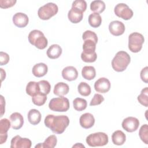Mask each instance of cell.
I'll use <instances>...</instances> for the list:
<instances>
[{
    "mask_svg": "<svg viewBox=\"0 0 148 148\" xmlns=\"http://www.w3.org/2000/svg\"><path fill=\"white\" fill-rule=\"evenodd\" d=\"M46 127L56 134H61L64 132L66 128L69 124V119L65 115L54 116L48 114L44 120Z\"/></svg>",
    "mask_w": 148,
    "mask_h": 148,
    "instance_id": "1",
    "label": "cell"
},
{
    "mask_svg": "<svg viewBox=\"0 0 148 148\" xmlns=\"http://www.w3.org/2000/svg\"><path fill=\"white\" fill-rule=\"evenodd\" d=\"M131 61L130 55L124 51L117 52L112 61L113 69L118 72H123L126 69Z\"/></svg>",
    "mask_w": 148,
    "mask_h": 148,
    "instance_id": "2",
    "label": "cell"
},
{
    "mask_svg": "<svg viewBox=\"0 0 148 148\" xmlns=\"http://www.w3.org/2000/svg\"><path fill=\"white\" fill-rule=\"evenodd\" d=\"M29 42L35 46L38 49L43 50L48 45V40L45 36L43 33L37 29L31 31L28 36Z\"/></svg>",
    "mask_w": 148,
    "mask_h": 148,
    "instance_id": "3",
    "label": "cell"
},
{
    "mask_svg": "<svg viewBox=\"0 0 148 148\" xmlns=\"http://www.w3.org/2000/svg\"><path fill=\"white\" fill-rule=\"evenodd\" d=\"M86 143L91 147L103 146L108 144L109 139L106 134L102 132L90 134L86 138Z\"/></svg>",
    "mask_w": 148,
    "mask_h": 148,
    "instance_id": "4",
    "label": "cell"
},
{
    "mask_svg": "<svg viewBox=\"0 0 148 148\" xmlns=\"http://www.w3.org/2000/svg\"><path fill=\"white\" fill-rule=\"evenodd\" d=\"M69 106L70 104L68 99L64 97L53 98L49 103V109L54 112H66L69 109Z\"/></svg>",
    "mask_w": 148,
    "mask_h": 148,
    "instance_id": "5",
    "label": "cell"
},
{
    "mask_svg": "<svg viewBox=\"0 0 148 148\" xmlns=\"http://www.w3.org/2000/svg\"><path fill=\"white\" fill-rule=\"evenodd\" d=\"M145 42L143 36L139 32H133L128 36V49L132 53H138L142 48Z\"/></svg>",
    "mask_w": 148,
    "mask_h": 148,
    "instance_id": "6",
    "label": "cell"
},
{
    "mask_svg": "<svg viewBox=\"0 0 148 148\" xmlns=\"http://www.w3.org/2000/svg\"><path fill=\"white\" fill-rule=\"evenodd\" d=\"M58 11L57 5L54 3L49 2L39 8L38 11L39 17L43 20L50 19L55 16Z\"/></svg>",
    "mask_w": 148,
    "mask_h": 148,
    "instance_id": "7",
    "label": "cell"
},
{
    "mask_svg": "<svg viewBox=\"0 0 148 148\" xmlns=\"http://www.w3.org/2000/svg\"><path fill=\"white\" fill-rule=\"evenodd\" d=\"M114 12L117 16L125 20L131 19L134 15L133 11L127 4L123 3L116 5L114 9Z\"/></svg>",
    "mask_w": 148,
    "mask_h": 148,
    "instance_id": "8",
    "label": "cell"
},
{
    "mask_svg": "<svg viewBox=\"0 0 148 148\" xmlns=\"http://www.w3.org/2000/svg\"><path fill=\"white\" fill-rule=\"evenodd\" d=\"M10 143L11 148H30L32 145L30 139L27 138H21L20 135L13 137Z\"/></svg>",
    "mask_w": 148,
    "mask_h": 148,
    "instance_id": "9",
    "label": "cell"
},
{
    "mask_svg": "<svg viewBox=\"0 0 148 148\" xmlns=\"http://www.w3.org/2000/svg\"><path fill=\"white\" fill-rule=\"evenodd\" d=\"M121 125L123 128L126 131L128 132H132L138 128L139 121L136 117H128L123 120Z\"/></svg>",
    "mask_w": 148,
    "mask_h": 148,
    "instance_id": "10",
    "label": "cell"
},
{
    "mask_svg": "<svg viewBox=\"0 0 148 148\" xmlns=\"http://www.w3.org/2000/svg\"><path fill=\"white\" fill-rule=\"evenodd\" d=\"M110 88V82L106 77L98 79L94 83V89L98 92L106 93Z\"/></svg>",
    "mask_w": 148,
    "mask_h": 148,
    "instance_id": "11",
    "label": "cell"
},
{
    "mask_svg": "<svg viewBox=\"0 0 148 148\" xmlns=\"http://www.w3.org/2000/svg\"><path fill=\"white\" fill-rule=\"evenodd\" d=\"M11 126L10 121L8 119H2L0 121V144L4 143L8 138V131Z\"/></svg>",
    "mask_w": 148,
    "mask_h": 148,
    "instance_id": "12",
    "label": "cell"
},
{
    "mask_svg": "<svg viewBox=\"0 0 148 148\" xmlns=\"http://www.w3.org/2000/svg\"><path fill=\"white\" fill-rule=\"evenodd\" d=\"M125 29L124 24L120 21H113L109 25V30L114 36H117L121 35L125 32Z\"/></svg>",
    "mask_w": 148,
    "mask_h": 148,
    "instance_id": "13",
    "label": "cell"
},
{
    "mask_svg": "<svg viewBox=\"0 0 148 148\" xmlns=\"http://www.w3.org/2000/svg\"><path fill=\"white\" fill-rule=\"evenodd\" d=\"M12 20L14 24L18 28H24L26 27L29 21V18L27 15L21 12L14 14Z\"/></svg>",
    "mask_w": 148,
    "mask_h": 148,
    "instance_id": "14",
    "label": "cell"
},
{
    "mask_svg": "<svg viewBox=\"0 0 148 148\" xmlns=\"http://www.w3.org/2000/svg\"><path fill=\"white\" fill-rule=\"evenodd\" d=\"M79 123L82 127L85 129H88L94 125L95 119L91 113H86L80 116Z\"/></svg>",
    "mask_w": 148,
    "mask_h": 148,
    "instance_id": "15",
    "label": "cell"
},
{
    "mask_svg": "<svg viewBox=\"0 0 148 148\" xmlns=\"http://www.w3.org/2000/svg\"><path fill=\"white\" fill-rule=\"evenodd\" d=\"M62 76L68 81H73L77 79L78 72L74 66H68L64 68L62 71Z\"/></svg>",
    "mask_w": 148,
    "mask_h": 148,
    "instance_id": "16",
    "label": "cell"
},
{
    "mask_svg": "<svg viewBox=\"0 0 148 148\" xmlns=\"http://www.w3.org/2000/svg\"><path fill=\"white\" fill-rule=\"evenodd\" d=\"M10 121L11 123V127L14 130L20 129L24 124L23 117L18 112L13 113L10 116Z\"/></svg>",
    "mask_w": 148,
    "mask_h": 148,
    "instance_id": "17",
    "label": "cell"
},
{
    "mask_svg": "<svg viewBox=\"0 0 148 148\" xmlns=\"http://www.w3.org/2000/svg\"><path fill=\"white\" fill-rule=\"evenodd\" d=\"M68 17L69 20L74 24L80 22L83 17V12L75 8H71L68 12Z\"/></svg>",
    "mask_w": 148,
    "mask_h": 148,
    "instance_id": "18",
    "label": "cell"
},
{
    "mask_svg": "<svg viewBox=\"0 0 148 148\" xmlns=\"http://www.w3.org/2000/svg\"><path fill=\"white\" fill-rule=\"evenodd\" d=\"M47 71L48 67L47 65L42 62L35 64L32 69V74L37 77L44 76L47 73Z\"/></svg>",
    "mask_w": 148,
    "mask_h": 148,
    "instance_id": "19",
    "label": "cell"
},
{
    "mask_svg": "<svg viewBox=\"0 0 148 148\" xmlns=\"http://www.w3.org/2000/svg\"><path fill=\"white\" fill-rule=\"evenodd\" d=\"M62 48L57 44L51 45L47 50V56L51 59H56L60 57L62 54Z\"/></svg>",
    "mask_w": 148,
    "mask_h": 148,
    "instance_id": "20",
    "label": "cell"
},
{
    "mask_svg": "<svg viewBox=\"0 0 148 148\" xmlns=\"http://www.w3.org/2000/svg\"><path fill=\"white\" fill-rule=\"evenodd\" d=\"M69 90V87L67 84L64 82H59L54 86L53 92L58 97H63L68 93Z\"/></svg>",
    "mask_w": 148,
    "mask_h": 148,
    "instance_id": "21",
    "label": "cell"
},
{
    "mask_svg": "<svg viewBox=\"0 0 148 148\" xmlns=\"http://www.w3.org/2000/svg\"><path fill=\"white\" fill-rule=\"evenodd\" d=\"M28 120L29 122L32 125H37L41 120V113L40 112L35 109H31L28 113Z\"/></svg>",
    "mask_w": 148,
    "mask_h": 148,
    "instance_id": "22",
    "label": "cell"
},
{
    "mask_svg": "<svg viewBox=\"0 0 148 148\" xmlns=\"http://www.w3.org/2000/svg\"><path fill=\"white\" fill-rule=\"evenodd\" d=\"M112 140L113 144L118 146L122 145L126 140L125 134L122 131L117 130L112 134Z\"/></svg>",
    "mask_w": 148,
    "mask_h": 148,
    "instance_id": "23",
    "label": "cell"
},
{
    "mask_svg": "<svg viewBox=\"0 0 148 148\" xmlns=\"http://www.w3.org/2000/svg\"><path fill=\"white\" fill-rule=\"evenodd\" d=\"M57 143V139L56 135H51L48 136L42 143H39L38 145L35 146V147H45V148H53L54 147Z\"/></svg>",
    "mask_w": 148,
    "mask_h": 148,
    "instance_id": "24",
    "label": "cell"
},
{
    "mask_svg": "<svg viewBox=\"0 0 148 148\" xmlns=\"http://www.w3.org/2000/svg\"><path fill=\"white\" fill-rule=\"evenodd\" d=\"M82 75L83 77L86 80H91L95 78L96 76V71L92 66H85L82 68Z\"/></svg>",
    "mask_w": 148,
    "mask_h": 148,
    "instance_id": "25",
    "label": "cell"
},
{
    "mask_svg": "<svg viewBox=\"0 0 148 148\" xmlns=\"http://www.w3.org/2000/svg\"><path fill=\"white\" fill-rule=\"evenodd\" d=\"M106 6L103 1L101 0L93 1L90 3V9L97 13H101L105 9Z\"/></svg>",
    "mask_w": 148,
    "mask_h": 148,
    "instance_id": "26",
    "label": "cell"
},
{
    "mask_svg": "<svg viewBox=\"0 0 148 148\" xmlns=\"http://www.w3.org/2000/svg\"><path fill=\"white\" fill-rule=\"evenodd\" d=\"M88 21L91 27L93 28H97L101 24L102 17L99 14L93 13L88 16Z\"/></svg>",
    "mask_w": 148,
    "mask_h": 148,
    "instance_id": "27",
    "label": "cell"
},
{
    "mask_svg": "<svg viewBox=\"0 0 148 148\" xmlns=\"http://www.w3.org/2000/svg\"><path fill=\"white\" fill-rule=\"evenodd\" d=\"M40 92L38 82H29L26 86V92L31 97H33Z\"/></svg>",
    "mask_w": 148,
    "mask_h": 148,
    "instance_id": "28",
    "label": "cell"
},
{
    "mask_svg": "<svg viewBox=\"0 0 148 148\" xmlns=\"http://www.w3.org/2000/svg\"><path fill=\"white\" fill-rule=\"evenodd\" d=\"M83 45V52L86 54H91L95 52L96 44L94 42L91 40H84Z\"/></svg>",
    "mask_w": 148,
    "mask_h": 148,
    "instance_id": "29",
    "label": "cell"
},
{
    "mask_svg": "<svg viewBox=\"0 0 148 148\" xmlns=\"http://www.w3.org/2000/svg\"><path fill=\"white\" fill-rule=\"evenodd\" d=\"M47 100V95L40 92H38L34 96L32 97V101L33 103L36 106L43 105Z\"/></svg>",
    "mask_w": 148,
    "mask_h": 148,
    "instance_id": "30",
    "label": "cell"
},
{
    "mask_svg": "<svg viewBox=\"0 0 148 148\" xmlns=\"http://www.w3.org/2000/svg\"><path fill=\"white\" fill-rule=\"evenodd\" d=\"M74 109L79 112H81L87 108V103L86 99L81 98H76L73 101Z\"/></svg>",
    "mask_w": 148,
    "mask_h": 148,
    "instance_id": "31",
    "label": "cell"
},
{
    "mask_svg": "<svg viewBox=\"0 0 148 148\" xmlns=\"http://www.w3.org/2000/svg\"><path fill=\"white\" fill-rule=\"evenodd\" d=\"M79 93L84 97L88 96L91 92V87L86 82H80L77 87Z\"/></svg>",
    "mask_w": 148,
    "mask_h": 148,
    "instance_id": "32",
    "label": "cell"
},
{
    "mask_svg": "<svg viewBox=\"0 0 148 148\" xmlns=\"http://www.w3.org/2000/svg\"><path fill=\"white\" fill-rule=\"evenodd\" d=\"M137 99L141 105L145 107L148 106V87H146L142 90Z\"/></svg>",
    "mask_w": 148,
    "mask_h": 148,
    "instance_id": "33",
    "label": "cell"
},
{
    "mask_svg": "<svg viewBox=\"0 0 148 148\" xmlns=\"http://www.w3.org/2000/svg\"><path fill=\"white\" fill-rule=\"evenodd\" d=\"M139 136L140 139L146 144H148V125L145 124L141 126L139 131Z\"/></svg>",
    "mask_w": 148,
    "mask_h": 148,
    "instance_id": "34",
    "label": "cell"
},
{
    "mask_svg": "<svg viewBox=\"0 0 148 148\" xmlns=\"http://www.w3.org/2000/svg\"><path fill=\"white\" fill-rule=\"evenodd\" d=\"M38 84L40 92L46 95L49 94L51 90V86L48 81L42 80L39 81L38 82Z\"/></svg>",
    "mask_w": 148,
    "mask_h": 148,
    "instance_id": "35",
    "label": "cell"
},
{
    "mask_svg": "<svg viewBox=\"0 0 148 148\" xmlns=\"http://www.w3.org/2000/svg\"><path fill=\"white\" fill-rule=\"evenodd\" d=\"M82 39L84 40H91L95 43H97L98 42V37L97 34L90 30H87L83 32L82 35Z\"/></svg>",
    "mask_w": 148,
    "mask_h": 148,
    "instance_id": "36",
    "label": "cell"
},
{
    "mask_svg": "<svg viewBox=\"0 0 148 148\" xmlns=\"http://www.w3.org/2000/svg\"><path fill=\"white\" fill-rule=\"evenodd\" d=\"M97 55L95 52L91 54H86L83 52L81 54V58L85 62H93L97 60Z\"/></svg>",
    "mask_w": 148,
    "mask_h": 148,
    "instance_id": "37",
    "label": "cell"
},
{
    "mask_svg": "<svg viewBox=\"0 0 148 148\" xmlns=\"http://www.w3.org/2000/svg\"><path fill=\"white\" fill-rule=\"evenodd\" d=\"M72 7L78 9L84 12L87 9V3L84 0H76L73 2Z\"/></svg>",
    "mask_w": 148,
    "mask_h": 148,
    "instance_id": "38",
    "label": "cell"
},
{
    "mask_svg": "<svg viewBox=\"0 0 148 148\" xmlns=\"http://www.w3.org/2000/svg\"><path fill=\"white\" fill-rule=\"evenodd\" d=\"M104 101L103 97L99 94H95L94 95V97L91 100L90 102V106H96L100 105Z\"/></svg>",
    "mask_w": 148,
    "mask_h": 148,
    "instance_id": "39",
    "label": "cell"
},
{
    "mask_svg": "<svg viewBox=\"0 0 148 148\" xmlns=\"http://www.w3.org/2000/svg\"><path fill=\"white\" fill-rule=\"evenodd\" d=\"M16 3V0H0V7L2 9L11 8Z\"/></svg>",
    "mask_w": 148,
    "mask_h": 148,
    "instance_id": "40",
    "label": "cell"
},
{
    "mask_svg": "<svg viewBox=\"0 0 148 148\" xmlns=\"http://www.w3.org/2000/svg\"><path fill=\"white\" fill-rule=\"evenodd\" d=\"M9 56L6 53L1 51L0 53V61L1 65H4L7 64L9 61Z\"/></svg>",
    "mask_w": 148,
    "mask_h": 148,
    "instance_id": "41",
    "label": "cell"
},
{
    "mask_svg": "<svg viewBox=\"0 0 148 148\" xmlns=\"http://www.w3.org/2000/svg\"><path fill=\"white\" fill-rule=\"evenodd\" d=\"M140 78L143 82L146 83H148V67L145 66L140 71Z\"/></svg>",
    "mask_w": 148,
    "mask_h": 148,
    "instance_id": "42",
    "label": "cell"
},
{
    "mask_svg": "<svg viewBox=\"0 0 148 148\" xmlns=\"http://www.w3.org/2000/svg\"><path fill=\"white\" fill-rule=\"evenodd\" d=\"M1 116H2L5 112V100L2 95H1Z\"/></svg>",
    "mask_w": 148,
    "mask_h": 148,
    "instance_id": "43",
    "label": "cell"
},
{
    "mask_svg": "<svg viewBox=\"0 0 148 148\" xmlns=\"http://www.w3.org/2000/svg\"><path fill=\"white\" fill-rule=\"evenodd\" d=\"M1 81L2 82L4 79H5V77H6V72L5 71H4L3 70L2 68H1Z\"/></svg>",
    "mask_w": 148,
    "mask_h": 148,
    "instance_id": "44",
    "label": "cell"
},
{
    "mask_svg": "<svg viewBox=\"0 0 148 148\" xmlns=\"http://www.w3.org/2000/svg\"><path fill=\"white\" fill-rule=\"evenodd\" d=\"M84 147V145H83L82 143H76L75 145H73V147Z\"/></svg>",
    "mask_w": 148,
    "mask_h": 148,
    "instance_id": "45",
    "label": "cell"
}]
</instances>
